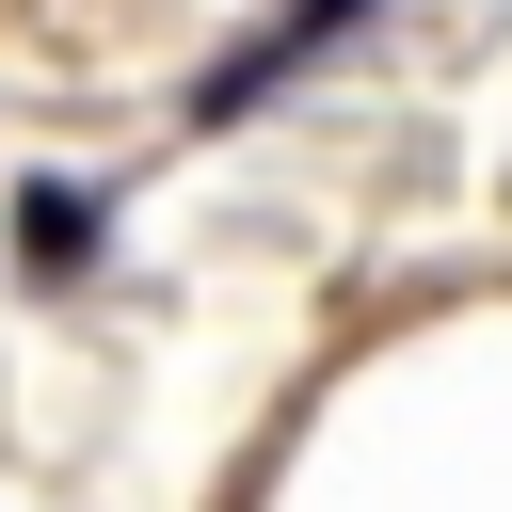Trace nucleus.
<instances>
[{"mask_svg":"<svg viewBox=\"0 0 512 512\" xmlns=\"http://www.w3.org/2000/svg\"><path fill=\"white\" fill-rule=\"evenodd\" d=\"M352 16H368V0H288V32H256L240 64H208V80H192V128H224V112H256V96H272V80L304 64V48H336Z\"/></svg>","mask_w":512,"mask_h":512,"instance_id":"nucleus-1","label":"nucleus"},{"mask_svg":"<svg viewBox=\"0 0 512 512\" xmlns=\"http://www.w3.org/2000/svg\"><path fill=\"white\" fill-rule=\"evenodd\" d=\"M16 256H32V272H80V256H96V192L32 176V192H16Z\"/></svg>","mask_w":512,"mask_h":512,"instance_id":"nucleus-2","label":"nucleus"}]
</instances>
